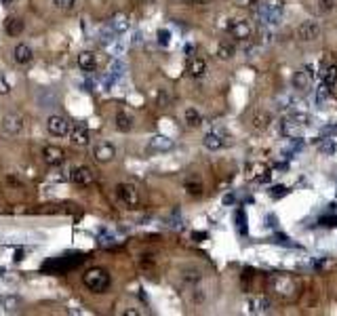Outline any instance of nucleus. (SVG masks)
Returning <instances> with one entry per match:
<instances>
[{
	"instance_id": "1",
	"label": "nucleus",
	"mask_w": 337,
	"mask_h": 316,
	"mask_svg": "<svg viewBox=\"0 0 337 316\" xmlns=\"http://www.w3.org/2000/svg\"><path fill=\"white\" fill-rule=\"evenodd\" d=\"M112 283V276L105 268H88L83 274V285L93 293H105Z\"/></svg>"
},
{
	"instance_id": "2",
	"label": "nucleus",
	"mask_w": 337,
	"mask_h": 316,
	"mask_svg": "<svg viewBox=\"0 0 337 316\" xmlns=\"http://www.w3.org/2000/svg\"><path fill=\"white\" fill-rule=\"evenodd\" d=\"M282 8H285L282 0H263L259 8H257V17H259V21L263 23V28H272V25L278 23Z\"/></svg>"
},
{
	"instance_id": "3",
	"label": "nucleus",
	"mask_w": 337,
	"mask_h": 316,
	"mask_svg": "<svg viewBox=\"0 0 337 316\" xmlns=\"http://www.w3.org/2000/svg\"><path fill=\"white\" fill-rule=\"evenodd\" d=\"M116 196L127 209H137L139 203H141L139 190H137V186H133V183H118L116 186Z\"/></svg>"
},
{
	"instance_id": "4",
	"label": "nucleus",
	"mask_w": 337,
	"mask_h": 316,
	"mask_svg": "<svg viewBox=\"0 0 337 316\" xmlns=\"http://www.w3.org/2000/svg\"><path fill=\"white\" fill-rule=\"evenodd\" d=\"M228 32H230V36H232L234 40L238 42H247V40H251L253 36V25L251 21H247V19H230V23L226 25Z\"/></svg>"
},
{
	"instance_id": "5",
	"label": "nucleus",
	"mask_w": 337,
	"mask_h": 316,
	"mask_svg": "<svg viewBox=\"0 0 337 316\" xmlns=\"http://www.w3.org/2000/svg\"><path fill=\"white\" fill-rule=\"evenodd\" d=\"M47 131L51 137H66L70 133V120L61 114H51L47 118Z\"/></svg>"
},
{
	"instance_id": "6",
	"label": "nucleus",
	"mask_w": 337,
	"mask_h": 316,
	"mask_svg": "<svg viewBox=\"0 0 337 316\" xmlns=\"http://www.w3.org/2000/svg\"><path fill=\"white\" fill-rule=\"evenodd\" d=\"M0 127H2V131L6 135H21L23 133V129H25V122H23V116L21 114H4L2 116V122H0Z\"/></svg>"
},
{
	"instance_id": "7",
	"label": "nucleus",
	"mask_w": 337,
	"mask_h": 316,
	"mask_svg": "<svg viewBox=\"0 0 337 316\" xmlns=\"http://www.w3.org/2000/svg\"><path fill=\"white\" fill-rule=\"evenodd\" d=\"M270 287H272L274 293H278V295H282V297H289V295H293V293L297 291L295 280L289 278V276H285V274L274 276V278L270 280Z\"/></svg>"
},
{
	"instance_id": "8",
	"label": "nucleus",
	"mask_w": 337,
	"mask_h": 316,
	"mask_svg": "<svg viewBox=\"0 0 337 316\" xmlns=\"http://www.w3.org/2000/svg\"><path fill=\"white\" fill-rule=\"evenodd\" d=\"M318 36H321V23H318L316 19H306V21L299 23L297 38H299L301 42H312V40H316Z\"/></svg>"
},
{
	"instance_id": "9",
	"label": "nucleus",
	"mask_w": 337,
	"mask_h": 316,
	"mask_svg": "<svg viewBox=\"0 0 337 316\" xmlns=\"http://www.w3.org/2000/svg\"><path fill=\"white\" fill-rule=\"evenodd\" d=\"M70 142H72L74 146H88L91 144V131H88V127L84 125V122H76V125L70 127Z\"/></svg>"
},
{
	"instance_id": "10",
	"label": "nucleus",
	"mask_w": 337,
	"mask_h": 316,
	"mask_svg": "<svg viewBox=\"0 0 337 316\" xmlns=\"http://www.w3.org/2000/svg\"><path fill=\"white\" fill-rule=\"evenodd\" d=\"M70 179H72L76 186H91L93 179H95V173L91 171V166H72L70 169Z\"/></svg>"
},
{
	"instance_id": "11",
	"label": "nucleus",
	"mask_w": 337,
	"mask_h": 316,
	"mask_svg": "<svg viewBox=\"0 0 337 316\" xmlns=\"http://www.w3.org/2000/svg\"><path fill=\"white\" fill-rule=\"evenodd\" d=\"M272 310V302L265 295L247 297V312L249 314H268Z\"/></svg>"
},
{
	"instance_id": "12",
	"label": "nucleus",
	"mask_w": 337,
	"mask_h": 316,
	"mask_svg": "<svg viewBox=\"0 0 337 316\" xmlns=\"http://www.w3.org/2000/svg\"><path fill=\"white\" fill-rule=\"evenodd\" d=\"M42 160L49 166H59L66 160V152L59 146H44L42 148Z\"/></svg>"
},
{
	"instance_id": "13",
	"label": "nucleus",
	"mask_w": 337,
	"mask_h": 316,
	"mask_svg": "<svg viewBox=\"0 0 337 316\" xmlns=\"http://www.w3.org/2000/svg\"><path fill=\"white\" fill-rule=\"evenodd\" d=\"M93 156L97 162H112L114 156H116V148H114L110 142H101L93 148Z\"/></svg>"
},
{
	"instance_id": "14",
	"label": "nucleus",
	"mask_w": 337,
	"mask_h": 316,
	"mask_svg": "<svg viewBox=\"0 0 337 316\" xmlns=\"http://www.w3.org/2000/svg\"><path fill=\"white\" fill-rule=\"evenodd\" d=\"M68 257H70V255H64V257H55V259L47 261V263H44V270H53V272H66V270H70V268H76L78 263H81V259H83V257H76V259H72V261H70Z\"/></svg>"
},
{
	"instance_id": "15",
	"label": "nucleus",
	"mask_w": 337,
	"mask_h": 316,
	"mask_svg": "<svg viewBox=\"0 0 337 316\" xmlns=\"http://www.w3.org/2000/svg\"><path fill=\"white\" fill-rule=\"evenodd\" d=\"M13 59L17 66H28L34 61V51L30 45H25V42H19V45H15L13 49Z\"/></svg>"
},
{
	"instance_id": "16",
	"label": "nucleus",
	"mask_w": 337,
	"mask_h": 316,
	"mask_svg": "<svg viewBox=\"0 0 337 316\" xmlns=\"http://www.w3.org/2000/svg\"><path fill=\"white\" fill-rule=\"evenodd\" d=\"M293 86L297 91H308L312 86V68H304L293 74Z\"/></svg>"
},
{
	"instance_id": "17",
	"label": "nucleus",
	"mask_w": 337,
	"mask_h": 316,
	"mask_svg": "<svg viewBox=\"0 0 337 316\" xmlns=\"http://www.w3.org/2000/svg\"><path fill=\"white\" fill-rule=\"evenodd\" d=\"M228 142L224 139V135L219 133V131H211V133H207L205 137H202V146L207 148V150H211V152H217V150H221Z\"/></svg>"
},
{
	"instance_id": "18",
	"label": "nucleus",
	"mask_w": 337,
	"mask_h": 316,
	"mask_svg": "<svg viewBox=\"0 0 337 316\" xmlns=\"http://www.w3.org/2000/svg\"><path fill=\"white\" fill-rule=\"evenodd\" d=\"M23 30H25V21L21 19V17L11 15V17H6V19H4V32L8 34V36H13V38L21 36Z\"/></svg>"
},
{
	"instance_id": "19",
	"label": "nucleus",
	"mask_w": 337,
	"mask_h": 316,
	"mask_svg": "<svg viewBox=\"0 0 337 316\" xmlns=\"http://www.w3.org/2000/svg\"><path fill=\"white\" fill-rule=\"evenodd\" d=\"M173 139H168L165 135H154L152 139L148 142V150H152V152H168V150H173Z\"/></svg>"
},
{
	"instance_id": "20",
	"label": "nucleus",
	"mask_w": 337,
	"mask_h": 316,
	"mask_svg": "<svg viewBox=\"0 0 337 316\" xmlns=\"http://www.w3.org/2000/svg\"><path fill=\"white\" fill-rule=\"evenodd\" d=\"M78 68L83 70V72L86 74H91L97 70V57H95V53L93 51H83L81 55H78Z\"/></svg>"
},
{
	"instance_id": "21",
	"label": "nucleus",
	"mask_w": 337,
	"mask_h": 316,
	"mask_svg": "<svg viewBox=\"0 0 337 316\" xmlns=\"http://www.w3.org/2000/svg\"><path fill=\"white\" fill-rule=\"evenodd\" d=\"M321 76H323V84H327L329 89H333L335 82H337V61H335V59H333V61H327L325 68H323V72H321Z\"/></svg>"
},
{
	"instance_id": "22",
	"label": "nucleus",
	"mask_w": 337,
	"mask_h": 316,
	"mask_svg": "<svg viewBox=\"0 0 337 316\" xmlns=\"http://www.w3.org/2000/svg\"><path fill=\"white\" fill-rule=\"evenodd\" d=\"M188 74L192 78H202L207 74V61L202 57H192L188 61Z\"/></svg>"
},
{
	"instance_id": "23",
	"label": "nucleus",
	"mask_w": 337,
	"mask_h": 316,
	"mask_svg": "<svg viewBox=\"0 0 337 316\" xmlns=\"http://www.w3.org/2000/svg\"><path fill=\"white\" fill-rule=\"evenodd\" d=\"M114 122H116V129L122 131V133H129V131L133 129V125H135L133 116H131L129 112H125V110H118V112H116V118H114Z\"/></svg>"
},
{
	"instance_id": "24",
	"label": "nucleus",
	"mask_w": 337,
	"mask_h": 316,
	"mask_svg": "<svg viewBox=\"0 0 337 316\" xmlns=\"http://www.w3.org/2000/svg\"><path fill=\"white\" fill-rule=\"evenodd\" d=\"M183 120H185V125L192 127V129H196L202 125V114L196 110V108H188L183 112Z\"/></svg>"
},
{
	"instance_id": "25",
	"label": "nucleus",
	"mask_w": 337,
	"mask_h": 316,
	"mask_svg": "<svg viewBox=\"0 0 337 316\" xmlns=\"http://www.w3.org/2000/svg\"><path fill=\"white\" fill-rule=\"evenodd\" d=\"M202 278V272L198 268H183L181 270V280L188 285H198Z\"/></svg>"
},
{
	"instance_id": "26",
	"label": "nucleus",
	"mask_w": 337,
	"mask_h": 316,
	"mask_svg": "<svg viewBox=\"0 0 337 316\" xmlns=\"http://www.w3.org/2000/svg\"><path fill=\"white\" fill-rule=\"evenodd\" d=\"M251 122H253V127H255V129L265 131V129L270 127L272 116H270L268 112H255V114H253V118H251Z\"/></svg>"
},
{
	"instance_id": "27",
	"label": "nucleus",
	"mask_w": 337,
	"mask_h": 316,
	"mask_svg": "<svg viewBox=\"0 0 337 316\" xmlns=\"http://www.w3.org/2000/svg\"><path fill=\"white\" fill-rule=\"evenodd\" d=\"M21 306V300L17 295H0V308H4L6 312H15Z\"/></svg>"
},
{
	"instance_id": "28",
	"label": "nucleus",
	"mask_w": 337,
	"mask_h": 316,
	"mask_svg": "<svg viewBox=\"0 0 337 316\" xmlns=\"http://www.w3.org/2000/svg\"><path fill=\"white\" fill-rule=\"evenodd\" d=\"M234 53H236L234 45H230V42H219V47H217V57H219V59L228 61V59L234 57Z\"/></svg>"
},
{
	"instance_id": "29",
	"label": "nucleus",
	"mask_w": 337,
	"mask_h": 316,
	"mask_svg": "<svg viewBox=\"0 0 337 316\" xmlns=\"http://www.w3.org/2000/svg\"><path fill=\"white\" fill-rule=\"evenodd\" d=\"M110 28L114 30V32H116V34H120V32H125L127 28H129V23H127V19H125V17H114V19H112V23H110Z\"/></svg>"
},
{
	"instance_id": "30",
	"label": "nucleus",
	"mask_w": 337,
	"mask_h": 316,
	"mask_svg": "<svg viewBox=\"0 0 337 316\" xmlns=\"http://www.w3.org/2000/svg\"><path fill=\"white\" fill-rule=\"evenodd\" d=\"M185 192L190 196H200L202 194V183L200 181H185Z\"/></svg>"
},
{
	"instance_id": "31",
	"label": "nucleus",
	"mask_w": 337,
	"mask_h": 316,
	"mask_svg": "<svg viewBox=\"0 0 337 316\" xmlns=\"http://www.w3.org/2000/svg\"><path fill=\"white\" fill-rule=\"evenodd\" d=\"M291 120H293L295 125H299V127H306L310 122V116L304 114V112H295V114H291Z\"/></svg>"
},
{
	"instance_id": "32",
	"label": "nucleus",
	"mask_w": 337,
	"mask_h": 316,
	"mask_svg": "<svg viewBox=\"0 0 337 316\" xmlns=\"http://www.w3.org/2000/svg\"><path fill=\"white\" fill-rule=\"evenodd\" d=\"M329 86H327V84H321V86H318V89H316V103H325V99L327 97H329Z\"/></svg>"
},
{
	"instance_id": "33",
	"label": "nucleus",
	"mask_w": 337,
	"mask_h": 316,
	"mask_svg": "<svg viewBox=\"0 0 337 316\" xmlns=\"http://www.w3.org/2000/svg\"><path fill=\"white\" fill-rule=\"evenodd\" d=\"M158 45H161V47H168V45H171V32H168V30H158Z\"/></svg>"
},
{
	"instance_id": "34",
	"label": "nucleus",
	"mask_w": 337,
	"mask_h": 316,
	"mask_svg": "<svg viewBox=\"0 0 337 316\" xmlns=\"http://www.w3.org/2000/svg\"><path fill=\"white\" fill-rule=\"evenodd\" d=\"M53 4H55L57 8H61V11H70V8H74L76 0H53Z\"/></svg>"
},
{
	"instance_id": "35",
	"label": "nucleus",
	"mask_w": 337,
	"mask_h": 316,
	"mask_svg": "<svg viewBox=\"0 0 337 316\" xmlns=\"http://www.w3.org/2000/svg\"><path fill=\"white\" fill-rule=\"evenodd\" d=\"M11 93V82H8V78L0 72V95H8Z\"/></svg>"
},
{
	"instance_id": "36",
	"label": "nucleus",
	"mask_w": 337,
	"mask_h": 316,
	"mask_svg": "<svg viewBox=\"0 0 337 316\" xmlns=\"http://www.w3.org/2000/svg\"><path fill=\"white\" fill-rule=\"evenodd\" d=\"M318 8H321V13H331L335 8V0H318Z\"/></svg>"
},
{
	"instance_id": "37",
	"label": "nucleus",
	"mask_w": 337,
	"mask_h": 316,
	"mask_svg": "<svg viewBox=\"0 0 337 316\" xmlns=\"http://www.w3.org/2000/svg\"><path fill=\"white\" fill-rule=\"evenodd\" d=\"M245 211H236V226H238V230H241V234H245Z\"/></svg>"
},
{
	"instance_id": "38",
	"label": "nucleus",
	"mask_w": 337,
	"mask_h": 316,
	"mask_svg": "<svg viewBox=\"0 0 337 316\" xmlns=\"http://www.w3.org/2000/svg\"><path fill=\"white\" fill-rule=\"evenodd\" d=\"M270 194H272L274 198H278V196H285V194H287V188H285V186H274V188L270 190Z\"/></svg>"
},
{
	"instance_id": "39",
	"label": "nucleus",
	"mask_w": 337,
	"mask_h": 316,
	"mask_svg": "<svg viewBox=\"0 0 337 316\" xmlns=\"http://www.w3.org/2000/svg\"><path fill=\"white\" fill-rule=\"evenodd\" d=\"M335 150H337V146H335V144H331V142H329V144H325V146H321V154H333Z\"/></svg>"
},
{
	"instance_id": "40",
	"label": "nucleus",
	"mask_w": 337,
	"mask_h": 316,
	"mask_svg": "<svg viewBox=\"0 0 337 316\" xmlns=\"http://www.w3.org/2000/svg\"><path fill=\"white\" fill-rule=\"evenodd\" d=\"M192 300L196 302V304H202V302H205V295H202V291H200V289H194V293H192Z\"/></svg>"
},
{
	"instance_id": "41",
	"label": "nucleus",
	"mask_w": 337,
	"mask_h": 316,
	"mask_svg": "<svg viewBox=\"0 0 337 316\" xmlns=\"http://www.w3.org/2000/svg\"><path fill=\"white\" fill-rule=\"evenodd\" d=\"M323 135H327V137H335V135H337V125H333V127H325V129H323Z\"/></svg>"
},
{
	"instance_id": "42",
	"label": "nucleus",
	"mask_w": 337,
	"mask_h": 316,
	"mask_svg": "<svg viewBox=\"0 0 337 316\" xmlns=\"http://www.w3.org/2000/svg\"><path fill=\"white\" fill-rule=\"evenodd\" d=\"M321 224H323V226H327V228L337 226V217H323V219H321Z\"/></svg>"
},
{
	"instance_id": "43",
	"label": "nucleus",
	"mask_w": 337,
	"mask_h": 316,
	"mask_svg": "<svg viewBox=\"0 0 337 316\" xmlns=\"http://www.w3.org/2000/svg\"><path fill=\"white\" fill-rule=\"evenodd\" d=\"M289 103H291V97H282V99L278 101V108H282V110H287V108H289Z\"/></svg>"
},
{
	"instance_id": "44",
	"label": "nucleus",
	"mask_w": 337,
	"mask_h": 316,
	"mask_svg": "<svg viewBox=\"0 0 337 316\" xmlns=\"http://www.w3.org/2000/svg\"><path fill=\"white\" fill-rule=\"evenodd\" d=\"M238 2L245 6H255V4H259V0H238Z\"/></svg>"
},
{
	"instance_id": "45",
	"label": "nucleus",
	"mask_w": 337,
	"mask_h": 316,
	"mask_svg": "<svg viewBox=\"0 0 337 316\" xmlns=\"http://www.w3.org/2000/svg\"><path fill=\"white\" fill-rule=\"evenodd\" d=\"M232 203H234V196H232V194L224 196V205H232Z\"/></svg>"
},
{
	"instance_id": "46",
	"label": "nucleus",
	"mask_w": 337,
	"mask_h": 316,
	"mask_svg": "<svg viewBox=\"0 0 337 316\" xmlns=\"http://www.w3.org/2000/svg\"><path fill=\"white\" fill-rule=\"evenodd\" d=\"M15 259H17V261L23 259V251H17V253H15Z\"/></svg>"
},
{
	"instance_id": "47",
	"label": "nucleus",
	"mask_w": 337,
	"mask_h": 316,
	"mask_svg": "<svg viewBox=\"0 0 337 316\" xmlns=\"http://www.w3.org/2000/svg\"><path fill=\"white\" fill-rule=\"evenodd\" d=\"M0 2H2V4H6V6H8V4H13V2H17V0H0Z\"/></svg>"
}]
</instances>
